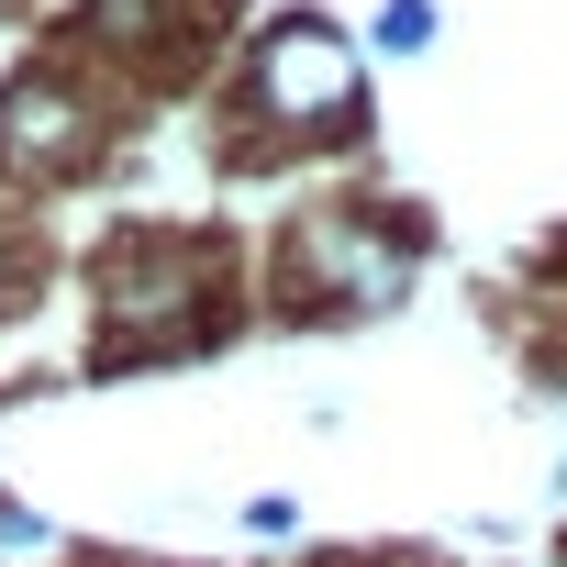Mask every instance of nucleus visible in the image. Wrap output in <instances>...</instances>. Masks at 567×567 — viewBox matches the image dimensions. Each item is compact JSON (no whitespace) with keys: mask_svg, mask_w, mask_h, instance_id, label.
<instances>
[{"mask_svg":"<svg viewBox=\"0 0 567 567\" xmlns=\"http://www.w3.org/2000/svg\"><path fill=\"white\" fill-rule=\"evenodd\" d=\"M245 312V278L212 234L178 223H134L101 245L90 267V323H101V368H145V357H200L223 346Z\"/></svg>","mask_w":567,"mask_h":567,"instance_id":"nucleus-1","label":"nucleus"},{"mask_svg":"<svg viewBox=\"0 0 567 567\" xmlns=\"http://www.w3.org/2000/svg\"><path fill=\"white\" fill-rule=\"evenodd\" d=\"M368 134V45L334 12H267L234 45V145L312 156Z\"/></svg>","mask_w":567,"mask_h":567,"instance_id":"nucleus-3","label":"nucleus"},{"mask_svg":"<svg viewBox=\"0 0 567 567\" xmlns=\"http://www.w3.org/2000/svg\"><path fill=\"white\" fill-rule=\"evenodd\" d=\"M212 0H68V45H79V79H145L167 68V45L200 34Z\"/></svg>","mask_w":567,"mask_h":567,"instance_id":"nucleus-5","label":"nucleus"},{"mask_svg":"<svg viewBox=\"0 0 567 567\" xmlns=\"http://www.w3.org/2000/svg\"><path fill=\"white\" fill-rule=\"evenodd\" d=\"M434 34H445V12H434V0H379V12H368V56H390V68H412V56H434Z\"/></svg>","mask_w":567,"mask_h":567,"instance_id":"nucleus-6","label":"nucleus"},{"mask_svg":"<svg viewBox=\"0 0 567 567\" xmlns=\"http://www.w3.org/2000/svg\"><path fill=\"white\" fill-rule=\"evenodd\" d=\"M56 545V523L34 512V501H12V489H0V556H45Z\"/></svg>","mask_w":567,"mask_h":567,"instance_id":"nucleus-8","label":"nucleus"},{"mask_svg":"<svg viewBox=\"0 0 567 567\" xmlns=\"http://www.w3.org/2000/svg\"><path fill=\"white\" fill-rule=\"evenodd\" d=\"M112 134H123L112 90L56 56L0 79V189H79V178H101Z\"/></svg>","mask_w":567,"mask_h":567,"instance_id":"nucleus-4","label":"nucleus"},{"mask_svg":"<svg viewBox=\"0 0 567 567\" xmlns=\"http://www.w3.org/2000/svg\"><path fill=\"white\" fill-rule=\"evenodd\" d=\"M234 523H245L256 545H290V534H301V501H290V489H256V501H245Z\"/></svg>","mask_w":567,"mask_h":567,"instance_id":"nucleus-9","label":"nucleus"},{"mask_svg":"<svg viewBox=\"0 0 567 567\" xmlns=\"http://www.w3.org/2000/svg\"><path fill=\"white\" fill-rule=\"evenodd\" d=\"M34 301V234H23V212H0V312H23Z\"/></svg>","mask_w":567,"mask_h":567,"instance_id":"nucleus-7","label":"nucleus"},{"mask_svg":"<svg viewBox=\"0 0 567 567\" xmlns=\"http://www.w3.org/2000/svg\"><path fill=\"white\" fill-rule=\"evenodd\" d=\"M423 278V223L401 200H368V189H334L312 200L301 223H278V256H267V312L278 323H379L412 301Z\"/></svg>","mask_w":567,"mask_h":567,"instance_id":"nucleus-2","label":"nucleus"}]
</instances>
